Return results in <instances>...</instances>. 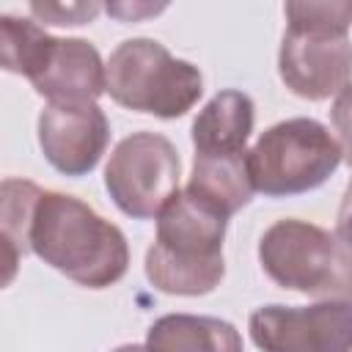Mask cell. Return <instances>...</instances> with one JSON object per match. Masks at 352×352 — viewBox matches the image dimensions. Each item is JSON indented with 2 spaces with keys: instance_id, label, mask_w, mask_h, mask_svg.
Here are the masks:
<instances>
[{
  "instance_id": "obj_1",
  "label": "cell",
  "mask_w": 352,
  "mask_h": 352,
  "mask_svg": "<svg viewBox=\"0 0 352 352\" xmlns=\"http://www.w3.org/2000/svg\"><path fill=\"white\" fill-rule=\"evenodd\" d=\"M30 253L85 289H107L129 270L124 231L85 201L44 190L30 226Z\"/></svg>"
},
{
  "instance_id": "obj_2",
  "label": "cell",
  "mask_w": 352,
  "mask_h": 352,
  "mask_svg": "<svg viewBox=\"0 0 352 352\" xmlns=\"http://www.w3.org/2000/svg\"><path fill=\"white\" fill-rule=\"evenodd\" d=\"M228 217L190 190H179L157 214V236L146 250V278L162 294L201 297L226 275L223 239Z\"/></svg>"
},
{
  "instance_id": "obj_3",
  "label": "cell",
  "mask_w": 352,
  "mask_h": 352,
  "mask_svg": "<svg viewBox=\"0 0 352 352\" xmlns=\"http://www.w3.org/2000/svg\"><path fill=\"white\" fill-rule=\"evenodd\" d=\"M286 33L278 52L283 85L308 102L338 96L352 82V0L286 3Z\"/></svg>"
},
{
  "instance_id": "obj_4",
  "label": "cell",
  "mask_w": 352,
  "mask_h": 352,
  "mask_svg": "<svg viewBox=\"0 0 352 352\" xmlns=\"http://www.w3.org/2000/svg\"><path fill=\"white\" fill-rule=\"evenodd\" d=\"M258 264L280 289L352 302V245L316 223L275 220L258 239Z\"/></svg>"
},
{
  "instance_id": "obj_5",
  "label": "cell",
  "mask_w": 352,
  "mask_h": 352,
  "mask_svg": "<svg viewBox=\"0 0 352 352\" xmlns=\"http://www.w3.org/2000/svg\"><path fill=\"white\" fill-rule=\"evenodd\" d=\"M107 94L116 104L157 118H182L204 94L195 63L173 58L157 38H126L107 58Z\"/></svg>"
},
{
  "instance_id": "obj_6",
  "label": "cell",
  "mask_w": 352,
  "mask_h": 352,
  "mask_svg": "<svg viewBox=\"0 0 352 352\" xmlns=\"http://www.w3.org/2000/svg\"><path fill=\"white\" fill-rule=\"evenodd\" d=\"M341 160L344 151L333 132L305 116L272 124L248 151L253 187L267 198H289L322 187Z\"/></svg>"
},
{
  "instance_id": "obj_7",
  "label": "cell",
  "mask_w": 352,
  "mask_h": 352,
  "mask_svg": "<svg viewBox=\"0 0 352 352\" xmlns=\"http://www.w3.org/2000/svg\"><path fill=\"white\" fill-rule=\"evenodd\" d=\"M182 160L176 146L160 132H132L113 148L104 165V190L113 204L135 217H157L179 192Z\"/></svg>"
},
{
  "instance_id": "obj_8",
  "label": "cell",
  "mask_w": 352,
  "mask_h": 352,
  "mask_svg": "<svg viewBox=\"0 0 352 352\" xmlns=\"http://www.w3.org/2000/svg\"><path fill=\"white\" fill-rule=\"evenodd\" d=\"M248 330L261 352H352V302L261 305Z\"/></svg>"
},
{
  "instance_id": "obj_9",
  "label": "cell",
  "mask_w": 352,
  "mask_h": 352,
  "mask_svg": "<svg viewBox=\"0 0 352 352\" xmlns=\"http://www.w3.org/2000/svg\"><path fill=\"white\" fill-rule=\"evenodd\" d=\"M110 143V121L99 104H47L38 113V146L63 176L91 173Z\"/></svg>"
},
{
  "instance_id": "obj_10",
  "label": "cell",
  "mask_w": 352,
  "mask_h": 352,
  "mask_svg": "<svg viewBox=\"0 0 352 352\" xmlns=\"http://www.w3.org/2000/svg\"><path fill=\"white\" fill-rule=\"evenodd\" d=\"M30 85L47 104H96L107 94V63L85 38H55Z\"/></svg>"
},
{
  "instance_id": "obj_11",
  "label": "cell",
  "mask_w": 352,
  "mask_h": 352,
  "mask_svg": "<svg viewBox=\"0 0 352 352\" xmlns=\"http://www.w3.org/2000/svg\"><path fill=\"white\" fill-rule=\"evenodd\" d=\"M256 121V104L242 91L214 94L192 121V148L198 157L245 154Z\"/></svg>"
},
{
  "instance_id": "obj_12",
  "label": "cell",
  "mask_w": 352,
  "mask_h": 352,
  "mask_svg": "<svg viewBox=\"0 0 352 352\" xmlns=\"http://www.w3.org/2000/svg\"><path fill=\"white\" fill-rule=\"evenodd\" d=\"M148 352H245L239 330L217 316L165 314L146 333Z\"/></svg>"
},
{
  "instance_id": "obj_13",
  "label": "cell",
  "mask_w": 352,
  "mask_h": 352,
  "mask_svg": "<svg viewBox=\"0 0 352 352\" xmlns=\"http://www.w3.org/2000/svg\"><path fill=\"white\" fill-rule=\"evenodd\" d=\"M195 198L214 206L220 214L231 217L250 204L256 187L248 168V151L234 157H198L192 160V173L187 187Z\"/></svg>"
},
{
  "instance_id": "obj_14",
  "label": "cell",
  "mask_w": 352,
  "mask_h": 352,
  "mask_svg": "<svg viewBox=\"0 0 352 352\" xmlns=\"http://www.w3.org/2000/svg\"><path fill=\"white\" fill-rule=\"evenodd\" d=\"M41 192L44 190L28 179H6L0 187V204H3L0 226H3L6 264H8L6 280H11L16 261L30 253V226H33V214Z\"/></svg>"
},
{
  "instance_id": "obj_15",
  "label": "cell",
  "mask_w": 352,
  "mask_h": 352,
  "mask_svg": "<svg viewBox=\"0 0 352 352\" xmlns=\"http://www.w3.org/2000/svg\"><path fill=\"white\" fill-rule=\"evenodd\" d=\"M55 36H50L36 19L3 14L0 16V60L11 74L33 80L44 66Z\"/></svg>"
},
{
  "instance_id": "obj_16",
  "label": "cell",
  "mask_w": 352,
  "mask_h": 352,
  "mask_svg": "<svg viewBox=\"0 0 352 352\" xmlns=\"http://www.w3.org/2000/svg\"><path fill=\"white\" fill-rule=\"evenodd\" d=\"M102 11L99 3H30V14L41 25H88Z\"/></svg>"
},
{
  "instance_id": "obj_17",
  "label": "cell",
  "mask_w": 352,
  "mask_h": 352,
  "mask_svg": "<svg viewBox=\"0 0 352 352\" xmlns=\"http://www.w3.org/2000/svg\"><path fill=\"white\" fill-rule=\"evenodd\" d=\"M330 121H333V129L338 132L341 151H344L346 162L352 165V82L333 99Z\"/></svg>"
},
{
  "instance_id": "obj_18",
  "label": "cell",
  "mask_w": 352,
  "mask_h": 352,
  "mask_svg": "<svg viewBox=\"0 0 352 352\" xmlns=\"http://www.w3.org/2000/svg\"><path fill=\"white\" fill-rule=\"evenodd\" d=\"M162 8H165V3L162 6H151V3H110V6H104V11L121 22H138L143 16L160 14Z\"/></svg>"
},
{
  "instance_id": "obj_19",
  "label": "cell",
  "mask_w": 352,
  "mask_h": 352,
  "mask_svg": "<svg viewBox=\"0 0 352 352\" xmlns=\"http://www.w3.org/2000/svg\"><path fill=\"white\" fill-rule=\"evenodd\" d=\"M336 234L352 245V179L341 195V204H338V214H336Z\"/></svg>"
},
{
  "instance_id": "obj_20",
  "label": "cell",
  "mask_w": 352,
  "mask_h": 352,
  "mask_svg": "<svg viewBox=\"0 0 352 352\" xmlns=\"http://www.w3.org/2000/svg\"><path fill=\"white\" fill-rule=\"evenodd\" d=\"M113 352H148V349H146V344H121Z\"/></svg>"
}]
</instances>
